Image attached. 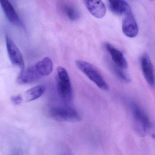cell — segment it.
<instances>
[{
    "instance_id": "1",
    "label": "cell",
    "mask_w": 155,
    "mask_h": 155,
    "mask_svg": "<svg viewBox=\"0 0 155 155\" xmlns=\"http://www.w3.org/2000/svg\"><path fill=\"white\" fill-rule=\"evenodd\" d=\"M53 70L52 60L46 57L34 65L21 70L17 78V82L21 85L33 83L49 75Z\"/></svg>"
},
{
    "instance_id": "2",
    "label": "cell",
    "mask_w": 155,
    "mask_h": 155,
    "mask_svg": "<svg viewBox=\"0 0 155 155\" xmlns=\"http://www.w3.org/2000/svg\"><path fill=\"white\" fill-rule=\"evenodd\" d=\"M56 81L57 91L61 99L65 103L70 102L73 95L72 86L69 75L65 68H57Z\"/></svg>"
},
{
    "instance_id": "3",
    "label": "cell",
    "mask_w": 155,
    "mask_h": 155,
    "mask_svg": "<svg viewBox=\"0 0 155 155\" xmlns=\"http://www.w3.org/2000/svg\"><path fill=\"white\" fill-rule=\"evenodd\" d=\"M130 107L137 132L142 137L150 134L153 126L147 114L136 102H131Z\"/></svg>"
},
{
    "instance_id": "4",
    "label": "cell",
    "mask_w": 155,
    "mask_h": 155,
    "mask_svg": "<svg viewBox=\"0 0 155 155\" xmlns=\"http://www.w3.org/2000/svg\"><path fill=\"white\" fill-rule=\"evenodd\" d=\"M76 65L91 81L102 90L107 91L109 86L101 73L97 69L89 62L83 60H78Z\"/></svg>"
},
{
    "instance_id": "5",
    "label": "cell",
    "mask_w": 155,
    "mask_h": 155,
    "mask_svg": "<svg viewBox=\"0 0 155 155\" xmlns=\"http://www.w3.org/2000/svg\"><path fill=\"white\" fill-rule=\"evenodd\" d=\"M49 114L51 118L59 121L77 122L81 119L79 113L70 107H54L50 110Z\"/></svg>"
},
{
    "instance_id": "6",
    "label": "cell",
    "mask_w": 155,
    "mask_h": 155,
    "mask_svg": "<svg viewBox=\"0 0 155 155\" xmlns=\"http://www.w3.org/2000/svg\"><path fill=\"white\" fill-rule=\"evenodd\" d=\"M6 42L9 58L12 63L18 67L21 70H24L25 62L20 51L13 41L8 36L6 37Z\"/></svg>"
},
{
    "instance_id": "7",
    "label": "cell",
    "mask_w": 155,
    "mask_h": 155,
    "mask_svg": "<svg viewBox=\"0 0 155 155\" xmlns=\"http://www.w3.org/2000/svg\"><path fill=\"white\" fill-rule=\"evenodd\" d=\"M141 66L143 76L148 84L151 87L155 85L154 67L149 56L144 54L141 58Z\"/></svg>"
},
{
    "instance_id": "8",
    "label": "cell",
    "mask_w": 155,
    "mask_h": 155,
    "mask_svg": "<svg viewBox=\"0 0 155 155\" xmlns=\"http://www.w3.org/2000/svg\"><path fill=\"white\" fill-rule=\"evenodd\" d=\"M89 12L95 18L101 19L105 16L106 7L102 0H83Z\"/></svg>"
},
{
    "instance_id": "9",
    "label": "cell",
    "mask_w": 155,
    "mask_h": 155,
    "mask_svg": "<svg viewBox=\"0 0 155 155\" xmlns=\"http://www.w3.org/2000/svg\"><path fill=\"white\" fill-rule=\"evenodd\" d=\"M122 29L124 34L128 38H135L138 35V27L131 12L125 15L122 22Z\"/></svg>"
},
{
    "instance_id": "10",
    "label": "cell",
    "mask_w": 155,
    "mask_h": 155,
    "mask_svg": "<svg viewBox=\"0 0 155 155\" xmlns=\"http://www.w3.org/2000/svg\"><path fill=\"white\" fill-rule=\"evenodd\" d=\"M1 5L8 20L14 26L23 27V24L9 0H0Z\"/></svg>"
},
{
    "instance_id": "11",
    "label": "cell",
    "mask_w": 155,
    "mask_h": 155,
    "mask_svg": "<svg viewBox=\"0 0 155 155\" xmlns=\"http://www.w3.org/2000/svg\"><path fill=\"white\" fill-rule=\"evenodd\" d=\"M105 48L110 54L112 61L114 62L115 66L123 70L126 69L127 68V62L120 51L109 43H106Z\"/></svg>"
},
{
    "instance_id": "12",
    "label": "cell",
    "mask_w": 155,
    "mask_h": 155,
    "mask_svg": "<svg viewBox=\"0 0 155 155\" xmlns=\"http://www.w3.org/2000/svg\"><path fill=\"white\" fill-rule=\"evenodd\" d=\"M59 8L63 14L71 21L77 20L80 18V12L73 3L67 0H62L59 2Z\"/></svg>"
},
{
    "instance_id": "13",
    "label": "cell",
    "mask_w": 155,
    "mask_h": 155,
    "mask_svg": "<svg viewBox=\"0 0 155 155\" xmlns=\"http://www.w3.org/2000/svg\"><path fill=\"white\" fill-rule=\"evenodd\" d=\"M110 9L116 15H126L131 12L129 5L124 0H108Z\"/></svg>"
},
{
    "instance_id": "14",
    "label": "cell",
    "mask_w": 155,
    "mask_h": 155,
    "mask_svg": "<svg viewBox=\"0 0 155 155\" xmlns=\"http://www.w3.org/2000/svg\"><path fill=\"white\" fill-rule=\"evenodd\" d=\"M46 90V87L43 85H38L31 87L25 92V100L28 102L36 100L41 97Z\"/></svg>"
},
{
    "instance_id": "15",
    "label": "cell",
    "mask_w": 155,
    "mask_h": 155,
    "mask_svg": "<svg viewBox=\"0 0 155 155\" xmlns=\"http://www.w3.org/2000/svg\"><path fill=\"white\" fill-rule=\"evenodd\" d=\"M122 69L115 66L114 67V71L116 73V75L120 79L126 83L130 82V78L127 74L122 71Z\"/></svg>"
},
{
    "instance_id": "16",
    "label": "cell",
    "mask_w": 155,
    "mask_h": 155,
    "mask_svg": "<svg viewBox=\"0 0 155 155\" xmlns=\"http://www.w3.org/2000/svg\"><path fill=\"white\" fill-rule=\"evenodd\" d=\"M12 102L15 105H18L21 104L23 101V97L20 94L14 95L11 98Z\"/></svg>"
},
{
    "instance_id": "17",
    "label": "cell",
    "mask_w": 155,
    "mask_h": 155,
    "mask_svg": "<svg viewBox=\"0 0 155 155\" xmlns=\"http://www.w3.org/2000/svg\"><path fill=\"white\" fill-rule=\"evenodd\" d=\"M152 1H154V0H152Z\"/></svg>"
}]
</instances>
